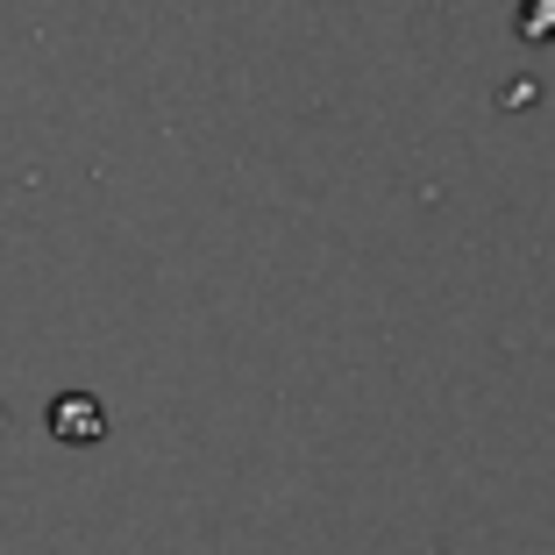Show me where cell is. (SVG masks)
Returning a JSON list of instances; mask_svg holds the SVG:
<instances>
[{"mask_svg": "<svg viewBox=\"0 0 555 555\" xmlns=\"http://www.w3.org/2000/svg\"><path fill=\"white\" fill-rule=\"evenodd\" d=\"M520 36H555V0H527Z\"/></svg>", "mask_w": 555, "mask_h": 555, "instance_id": "6da1fadb", "label": "cell"}]
</instances>
